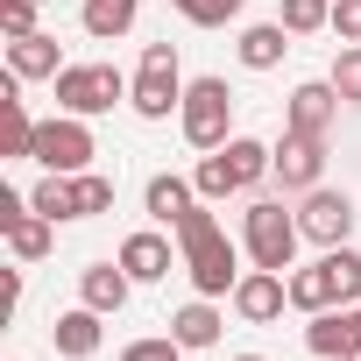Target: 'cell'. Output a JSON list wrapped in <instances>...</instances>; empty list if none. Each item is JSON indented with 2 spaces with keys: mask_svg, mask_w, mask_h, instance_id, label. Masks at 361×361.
I'll list each match as a JSON object with an SVG mask.
<instances>
[{
  "mask_svg": "<svg viewBox=\"0 0 361 361\" xmlns=\"http://www.w3.org/2000/svg\"><path fill=\"white\" fill-rule=\"evenodd\" d=\"M29 206H36L43 220H57V227L78 220V192H71V177H64V170H43V185L29 192Z\"/></svg>",
  "mask_w": 361,
  "mask_h": 361,
  "instance_id": "obj_22",
  "label": "cell"
},
{
  "mask_svg": "<svg viewBox=\"0 0 361 361\" xmlns=\"http://www.w3.org/2000/svg\"><path fill=\"white\" fill-rule=\"evenodd\" d=\"M121 269H128L135 283H163V276H170V241L149 234V227L128 234V241H121Z\"/></svg>",
  "mask_w": 361,
  "mask_h": 361,
  "instance_id": "obj_12",
  "label": "cell"
},
{
  "mask_svg": "<svg viewBox=\"0 0 361 361\" xmlns=\"http://www.w3.org/2000/svg\"><path fill=\"white\" fill-rule=\"evenodd\" d=\"M36 8H43V0H0V36H8V43L36 36Z\"/></svg>",
  "mask_w": 361,
  "mask_h": 361,
  "instance_id": "obj_32",
  "label": "cell"
},
{
  "mask_svg": "<svg viewBox=\"0 0 361 361\" xmlns=\"http://www.w3.org/2000/svg\"><path fill=\"white\" fill-rule=\"evenodd\" d=\"M333 29L340 43H361V0H333Z\"/></svg>",
  "mask_w": 361,
  "mask_h": 361,
  "instance_id": "obj_33",
  "label": "cell"
},
{
  "mask_svg": "<svg viewBox=\"0 0 361 361\" xmlns=\"http://www.w3.org/2000/svg\"><path fill=\"white\" fill-rule=\"evenodd\" d=\"M298 241H305V227H298V213H283L276 199H255L248 213H241V248H248V262L255 269H298Z\"/></svg>",
  "mask_w": 361,
  "mask_h": 361,
  "instance_id": "obj_2",
  "label": "cell"
},
{
  "mask_svg": "<svg viewBox=\"0 0 361 361\" xmlns=\"http://www.w3.org/2000/svg\"><path fill=\"white\" fill-rule=\"evenodd\" d=\"M177 248H185V276H192L199 298H234V283L248 276V269H241V248L227 241V227L213 220L206 199L177 220Z\"/></svg>",
  "mask_w": 361,
  "mask_h": 361,
  "instance_id": "obj_1",
  "label": "cell"
},
{
  "mask_svg": "<svg viewBox=\"0 0 361 361\" xmlns=\"http://www.w3.org/2000/svg\"><path fill=\"white\" fill-rule=\"evenodd\" d=\"M290 36H319V29H333V0H283V15H276Z\"/></svg>",
  "mask_w": 361,
  "mask_h": 361,
  "instance_id": "obj_25",
  "label": "cell"
},
{
  "mask_svg": "<svg viewBox=\"0 0 361 361\" xmlns=\"http://www.w3.org/2000/svg\"><path fill=\"white\" fill-rule=\"evenodd\" d=\"M234 361H262V354H234Z\"/></svg>",
  "mask_w": 361,
  "mask_h": 361,
  "instance_id": "obj_35",
  "label": "cell"
},
{
  "mask_svg": "<svg viewBox=\"0 0 361 361\" xmlns=\"http://www.w3.org/2000/svg\"><path fill=\"white\" fill-rule=\"evenodd\" d=\"M142 199H149V220L177 227V220L199 206V185H192V177H170V170H163V177H149V192H142Z\"/></svg>",
  "mask_w": 361,
  "mask_h": 361,
  "instance_id": "obj_14",
  "label": "cell"
},
{
  "mask_svg": "<svg viewBox=\"0 0 361 361\" xmlns=\"http://www.w3.org/2000/svg\"><path fill=\"white\" fill-rule=\"evenodd\" d=\"M71 192H78V220H99V213H114V177H99V170H78V177H71Z\"/></svg>",
  "mask_w": 361,
  "mask_h": 361,
  "instance_id": "obj_26",
  "label": "cell"
},
{
  "mask_svg": "<svg viewBox=\"0 0 361 361\" xmlns=\"http://www.w3.org/2000/svg\"><path fill=\"white\" fill-rule=\"evenodd\" d=\"M234 319H248V326H269V319H283V305H290V276H276V269H248L241 283H234Z\"/></svg>",
  "mask_w": 361,
  "mask_h": 361,
  "instance_id": "obj_9",
  "label": "cell"
},
{
  "mask_svg": "<svg viewBox=\"0 0 361 361\" xmlns=\"http://www.w3.org/2000/svg\"><path fill=\"white\" fill-rule=\"evenodd\" d=\"M114 99H128V78L114 71V64H64L57 71V106L64 114H106Z\"/></svg>",
  "mask_w": 361,
  "mask_h": 361,
  "instance_id": "obj_6",
  "label": "cell"
},
{
  "mask_svg": "<svg viewBox=\"0 0 361 361\" xmlns=\"http://www.w3.org/2000/svg\"><path fill=\"white\" fill-rule=\"evenodd\" d=\"M8 71L15 78H57L64 71V50H57V36H22V43H8Z\"/></svg>",
  "mask_w": 361,
  "mask_h": 361,
  "instance_id": "obj_15",
  "label": "cell"
},
{
  "mask_svg": "<svg viewBox=\"0 0 361 361\" xmlns=\"http://www.w3.org/2000/svg\"><path fill=\"white\" fill-rule=\"evenodd\" d=\"M326 269H333V290H340V305H361V255L340 241V248H326Z\"/></svg>",
  "mask_w": 361,
  "mask_h": 361,
  "instance_id": "obj_27",
  "label": "cell"
},
{
  "mask_svg": "<svg viewBox=\"0 0 361 361\" xmlns=\"http://www.w3.org/2000/svg\"><path fill=\"white\" fill-rule=\"evenodd\" d=\"M43 170H64V177H78V170H92V156H99V142H92V128H85V114H57V121H36V149H29Z\"/></svg>",
  "mask_w": 361,
  "mask_h": 361,
  "instance_id": "obj_5",
  "label": "cell"
},
{
  "mask_svg": "<svg viewBox=\"0 0 361 361\" xmlns=\"http://www.w3.org/2000/svg\"><path fill=\"white\" fill-rule=\"evenodd\" d=\"M305 347H312L319 361H347V354H354V326H347V305H340V312H312V326H305Z\"/></svg>",
  "mask_w": 361,
  "mask_h": 361,
  "instance_id": "obj_16",
  "label": "cell"
},
{
  "mask_svg": "<svg viewBox=\"0 0 361 361\" xmlns=\"http://www.w3.org/2000/svg\"><path fill=\"white\" fill-rule=\"evenodd\" d=\"M227 163H234V177H241V192H248V185H262V177H269L276 149H269V142H255V135H234V142H227Z\"/></svg>",
  "mask_w": 361,
  "mask_h": 361,
  "instance_id": "obj_23",
  "label": "cell"
},
{
  "mask_svg": "<svg viewBox=\"0 0 361 361\" xmlns=\"http://www.w3.org/2000/svg\"><path fill=\"white\" fill-rule=\"evenodd\" d=\"M128 106L142 121H170L177 106H185V71H177V43H149L142 50V71L128 85Z\"/></svg>",
  "mask_w": 361,
  "mask_h": 361,
  "instance_id": "obj_3",
  "label": "cell"
},
{
  "mask_svg": "<svg viewBox=\"0 0 361 361\" xmlns=\"http://www.w3.org/2000/svg\"><path fill=\"white\" fill-rule=\"evenodd\" d=\"M347 361H361V354H347Z\"/></svg>",
  "mask_w": 361,
  "mask_h": 361,
  "instance_id": "obj_36",
  "label": "cell"
},
{
  "mask_svg": "<svg viewBox=\"0 0 361 361\" xmlns=\"http://www.w3.org/2000/svg\"><path fill=\"white\" fill-rule=\"evenodd\" d=\"M290 305H298V312H333V305H340V290H333V269H326V255H319L312 269H290Z\"/></svg>",
  "mask_w": 361,
  "mask_h": 361,
  "instance_id": "obj_19",
  "label": "cell"
},
{
  "mask_svg": "<svg viewBox=\"0 0 361 361\" xmlns=\"http://www.w3.org/2000/svg\"><path fill=\"white\" fill-rule=\"evenodd\" d=\"M50 241H57V220H43L36 206L8 220V248H15V262H43V255H50Z\"/></svg>",
  "mask_w": 361,
  "mask_h": 361,
  "instance_id": "obj_18",
  "label": "cell"
},
{
  "mask_svg": "<svg viewBox=\"0 0 361 361\" xmlns=\"http://www.w3.org/2000/svg\"><path fill=\"white\" fill-rule=\"evenodd\" d=\"M99 319H106V312H92V305H78V312H57V326H50L57 354H71V361H92V354H99Z\"/></svg>",
  "mask_w": 361,
  "mask_h": 361,
  "instance_id": "obj_13",
  "label": "cell"
},
{
  "mask_svg": "<svg viewBox=\"0 0 361 361\" xmlns=\"http://www.w3.org/2000/svg\"><path fill=\"white\" fill-rule=\"evenodd\" d=\"M298 227H305V241H319V248H340L347 234H354V199L347 192H305V206H298Z\"/></svg>",
  "mask_w": 361,
  "mask_h": 361,
  "instance_id": "obj_7",
  "label": "cell"
},
{
  "mask_svg": "<svg viewBox=\"0 0 361 361\" xmlns=\"http://www.w3.org/2000/svg\"><path fill=\"white\" fill-rule=\"evenodd\" d=\"M192 185H199V199H206V206H213V199H234V192H241V177H234L227 149H206V163L192 170Z\"/></svg>",
  "mask_w": 361,
  "mask_h": 361,
  "instance_id": "obj_24",
  "label": "cell"
},
{
  "mask_svg": "<svg viewBox=\"0 0 361 361\" xmlns=\"http://www.w3.org/2000/svg\"><path fill=\"white\" fill-rule=\"evenodd\" d=\"M319 170H326V142H319V135H290V128H283V149H276L269 177H276L283 192H319Z\"/></svg>",
  "mask_w": 361,
  "mask_h": 361,
  "instance_id": "obj_10",
  "label": "cell"
},
{
  "mask_svg": "<svg viewBox=\"0 0 361 361\" xmlns=\"http://www.w3.org/2000/svg\"><path fill=\"white\" fill-rule=\"evenodd\" d=\"M333 121H340V92H333V78H305V85L283 99V128H290V135H319V142H326Z\"/></svg>",
  "mask_w": 361,
  "mask_h": 361,
  "instance_id": "obj_8",
  "label": "cell"
},
{
  "mask_svg": "<svg viewBox=\"0 0 361 361\" xmlns=\"http://www.w3.org/2000/svg\"><path fill=\"white\" fill-rule=\"evenodd\" d=\"M220 312H213V298H192V305H177V319H170V333L185 340V347H213L220 340Z\"/></svg>",
  "mask_w": 361,
  "mask_h": 361,
  "instance_id": "obj_21",
  "label": "cell"
},
{
  "mask_svg": "<svg viewBox=\"0 0 361 361\" xmlns=\"http://www.w3.org/2000/svg\"><path fill=\"white\" fill-rule=\"evenodd\" d=\"M170 8L185 15V22H199V29H220V22H234L248 8V0H170Z\"/></svg>",
  "mask_w": 361,
  "mask_h": 361,
  "instance_id": "obj_29",
  "label": "cell"
},
{
  "mask_svg": "<svg viewBox=\"0 0 361 361\" xmlns=\"http://www.w3.org/2000/svg\"><path fill=\"white\" fill-rule=\"evenodd\" d=\"M135 15H142V0H85V36L92 43H114V36L135 29Z\"/></svg>",
  "mask_w": 361,
  "mask_h": 361,
  "instance_id": "obj_20",
  "label": "cell"
},
{
  "mask_svg": "<svg viewBox=\"0 0 361 361\" xmlns=\"http://www.w3.org/2000/svg\"><path fill=\"white\" fill-rule=\"evenodd\" d=\"M177 128H185V142L192 149H227L234 135V92H227V78H192L185 85V106H177Z\"/></svg>",
  "mask_w": 361,
  "mask_h": 361,
  "instance_id": "obj_4",
  "label": "cell"
},
{
  "mask_svg": "<svg viewBox=\"0 0 361 361\" xmlns=\"http://www.w3.org/2000/svg\"><path fill=\"white\" fill-rule=\"evenodd\" d=\"M192 347L185 340H177V333H163V340H128L121 347V361H185Z\"/></svg>",
  "mask_w": 361,
  "mask_h": 361,
  "instance_id": "obj_31",
  "label": "cell"
},
{
  "mask_svg": "<svg viewBox=\"0 0 361 361\" xmlns=\"http://www.w3.org/2000/svg\"><path fill=\"white\" fill-rule=\"evenodd\" d=\"M8 114V135H0V156H29L36 149V121H29V106L15 99V106H0Z\"/></svg>",
  "mask_w": 361,
  "mask_h": 361,
  "instance_id": "obj_30",
  "label": "cell"
},
{
  "mask_svg": "<svg viewBox=\"0 0 361 361\" xmlns=\"http://www.w3.org/2000/svg\"><path fill=\"white\" fill-rule=\"evenodd\" d=\"M333 92L347 99V106H361V43H340V57H333Z\"/></svg>",
  "mask_w": 361,
  "mask_h": 361,
  "instance_id": "obj_28",
  "label": "cell"
},
{
  "mask_svg": "<svg viewBox=\"0 0 361 361\" xmlns=\"http://www.w3.org/2000/svg\"><path fill=\"white\" fill-rule=\"evenodd\" d=\"M347 326H354V354H361V305H347Z\"/></svg>",
  "mask_w": 361,
  "mask_h": 361,
  "instance_id": "obj_34",
  "label": "cell"
},
{
  "mask_svg": "<svg viewBox=\"0 0 361 361\" xmlns=\"http://www.w3.org/2000/svg\"><path fill=\"white\" fill-rule=\"evenodd\" d=\"M128 290H135V276H128L121 262H85V269H78V298H85L92 312H121Z\"/></svg>",
  "mask_w": 361,
  "mask_h": 361,
  "instance_id": "obj_11",
  "label": "cell"
},
{
  "mask_svg": "<svg viewBox=\"0 0 361 361\" xmlns=\"http://www.w3.org/2000/svg\"><path fill=\"white\" fill-rule=\"evenodd\" d=\"M283 50H290V29H283V22H255V29H241V64H248V71H276Z\"/></svg>",
  "mask_w": 361,
  "mask_h": 361,
  "instance_id": "obj_17",
  "label": "cell"
}]
</instances>
